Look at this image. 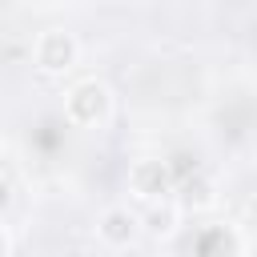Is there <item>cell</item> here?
Masks as SVG:
<instances>
[{
  "label": "cell",
  "instance_id": "cell-1",
  "mask_svg": "<svg viewBox=\"0 0 257 257\" xmlns=\"http://www.w3.org/2000/svg\"><path fill=\"white\" fill-rule=\"evenodd\" d=\"M60 108H64V120L72 128L100 133V128H108V120L116 112V96H112V88L100 76H84V80L64 88V104Z\"/></svg>",
  "mask_w": 257,
  "mask_h": 257
},
{
  "label": "cell",
  "instance_id": "cell-5",
  "mask_svg": "<svg viewBox=\"0 0 257 257\" xmlns=\"http://www.w3.org/2000/svg\"><path fill=\"white\" fill-rule=\"evenodd\" d=\"M141 233H145V225L128 205H108L96 217V241L104 249H133L141 241Z\"/></svg>",
  "mask_w": 257,
  "mask_h": 257
},
{
  "label": "cell",
  "instance_id": "cell-3",
  "mask_svg": "<svg viewBox=\"0 0 257 257\" xmlns=\"http://www.w3.org/2000/svg\"><path fill=\"white\" fill-rule=\"evenodd\" d=\"M177 181H181V177L173 173V161H165V157H137V161L128 165V177H124L128 193H133L141 205L173 201Z\"/></svg>",
  "mask_w": 257,
  "mask_h": 257
},
{
  "label": "cell",
  "instance_id": "cell-4",
  "mask_svg": "<svg viewBox=\"0 0 257 257\" xmlns=\"http://www.w3.org/2000/svg\"><path fill=\"white\" fill-rule=\"evenodd\" d=\"M173 201L181 205V213H185V217H205V213H213V209L221 205V185H217V177H213V173L193 169L189 177H181V181H177Z\"/></svg>",
  "mask_w": 257,
  "mask_h": 257
},
{
  "label": "cell",
  "instance_id": "cell-2",
  "mask_svg": "<svg viewBox=\"0 0 257 257\" xmlns=\"http://www.w3.org/2000/svg\"><path fill=\"white\" fill-rule=\"evenodd\" d=\"M80 64V36L64 24H48L36 32L32 40V68L48 80H60L68 76L72 68Z\"/></svg>",
  "mask_w": 257,
  "mask_h": 257
},
{
  "label": "cell",
  "instance_id": "cell-6",
  "mask_svg": "<svg viewBox=\"0 0 257 257\" xmlns=\"http://www.w3.org/2000/svg\"><path fill=\"white\" fill-rule=\"evenodd\" d=\"M197 257H245V233L237 225H205L193 245Z\"/></svg>",
  "mask_w": 257,
  "mask_h": 257
},
{
  "label": "cell",
  "instance_id": "cell-7",
  "mask_svg": "<svg viewBox=\"0 0 257 257\" xmlns=\"http://www.w3.org/2000/svg\"><path fill=\"white\" fill-rule=\"evenodd\" d=\"M181 205L177 201H161V205H149L145 209V217H141V225H145V233L153 237V241H169L177 229H181Z\"/></svg>",
  "mask_w": 257,
  "mask_h": 257
},
{
  "label": "cell",
  "instance_id": "cell-8",
  "mask_svg": "<svg viewBox=\"0 0 257 257\" xmlns=\"http://www.w3.org/2000/svg\"><path fill=\"white\" fill-rule=\"evenodd\" d=\"M241 217H245V225H257V193H249V197H245Z\"/></svg>",
  "mask_w": 257,
  "mask_h": 257
}]
</instances>
